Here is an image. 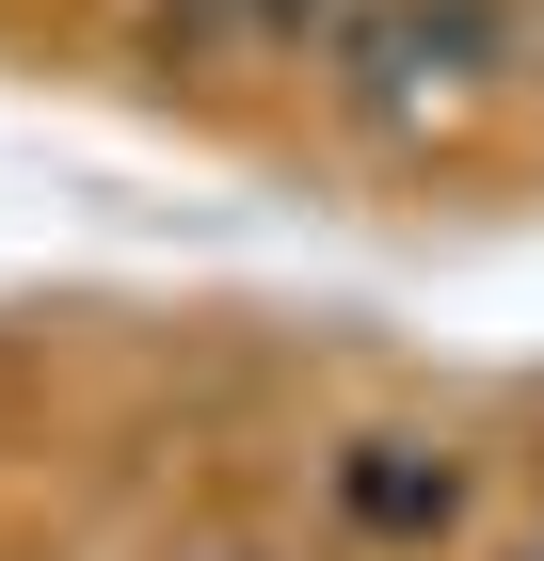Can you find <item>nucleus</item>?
I'll use <instances>...</instances> for the list:
<instances>
[{"label":"nucleus","instance_id":"1","mask_svg":"<svg viewBox=\"0 0 544 561\" xmlns=\"http://www.w3.org/2000/svg\"><path fill=\"white\" fill-rule=\"evenodd\" d=\"M497 48H512L497 0H369V16L336 33V81H352V113H369V129H417V113H449Z\"/></svg>","mask_w":544,"mask_h":561},{"label":"nucleus","instance_id":"2","mask_svg":"<svg viewBox=\"0 0 544 561\" xmlns=\"http://www.w3.org/2000/svg\"><path fill=\"white\" fill-rule=\"evenodd\" d=\"M336 514L384 529V546H417V529L464 514V481H449V449H352V466H336Z\"/></svg>","mask_w":544,"mask_h":561}]
</instances>
